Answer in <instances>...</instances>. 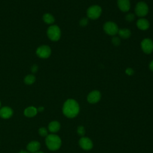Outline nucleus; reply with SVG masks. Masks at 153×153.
I'll return each instance as SVG.
<instances>
[{
  "label": "nucleus",
  "instance_id": "obj_1",
  "mask_svg": "<svg viewBox=\"0 0 153 153\" xmlns=\"http://www.w3.org/2000/svg\"><path fill=\"white\" fill-rule=\"evenodd\" d=\"M62 111L63 114L66 117L72 118L75 117L78 114L79 111V106L76 100L69 99L64 103Z\"/></svg>",
  "mask_w": 153,
  "mask_h": 153
},
{
  "label": "nucleus",
  "instance_id": "obj_2",
  "mask_svg": "<svg viewBox=\"0 0 153 153\" xmlns=\"http://www.w3.org/2000/svg\"><path fill=\"white\" fill-rule=\"evenodd\" d=\"M47 147L51 151L59 149L62 145V140L59 136L54 134H48L45 138Z\"/></svg>",
  "mask_w": 153,
  "mask_h": 153
},
{
  "label": "nucleus",
  "instance_id": "obj_3",
  "mask_svg": "<svg viewBox=\"0 0 153 153\" xmlns=\"http://www.w3.org/2000/svg\"><path fill=\"white\" fill-rule=\"evenodd\" d=\"M47 34L50 39L53 41H57L60 38L61 31L57 25H51L48 28Z\"/></svg>",
  "mask_w": 153,
  "mask_h": 153
},
{
  "label": "nucleus",
  "instance_id": "obj_4",
  "mask_svg": "<svg viewBox=\"0 0 153 153\" xmlns=\"http://www.w3.org/2000/svg\"><path fill=\"white\" fill-rule=\"evenodd\" d=\"M102 13V8L99 5H93L90 7L87 11V17L91 19H97Z\"/></svg>",
  "mask_w": 153,
  "mask_h": 153
},
{
  "label": "nucleus",
  "instance_id": "obj_5",
  "mask_svg": "<svg viewBox=\"0 0 153 153\" xmlns=\"http://www.w3.org/2000/svg\"><path fill=\"white\" fill-rule=\"evenodd\" d=\"M51 53L50 47L47 45H42L39 46L36 50V55L42 59H47L49 57Z\"/></svg>",
  "mask_w": 153,
  "mask_h": 153
},
{
  "label": "nucleus",
  "instance_id": "obj_6",
  "mask_svg": "<svg viewBox=\"0 0 153 153\" xmlns=\"http://www.w3.org/2000/svg\"><path fill=\"white\" fill-rule=\"evenodd\" d=\"M105 32L109 35H115L118 33V27L116 23L112 22H108L103 26Z\"/></svg>",
  "mask_w": 153,
  "mask_h": 153
},
{
  "label": "nucleus",
  "instance_id": "obj_7",
  "mask_svg": "<svg viewBox=\"0 0 153 153\" xmlns=\"http://www.w3.org/2000/svg\"><path fill=\"white\" fill-rule=\"evenodd\" d=\"M148 7L144 2H138L135 7V13L139 17H143L148 13Z\"/></svg>",
  "mask_w": 153,
  "mask_h": 153
},
{
  "label": "nucleus",
  "instance_id": "obj_8",
  "mask_svg": "<svg viewBox=\"0 0 153 153\" xmlns=\"http://www.w3.org/2000/svg\"><path fill=\"white\" fill-rule=\"evenodd\" d=\"M142 50L146 54H150L153 51V42L151 39L145 38L141 42Z\"/></svg>",
  "mask_w": 153,
  "mask_h": 153
},
{
  "label": "nucleus",
  "instance_id": "obj_9",
  "mask_svg": "<svg viewBox=\"0 0 153 153\" xmlns=\"http://www.w3.org/2000/svg\"><path fill=\"white\" fill-rule=\"evenodd\" d=\"M79 145L84 150H90L93 148L92 141L87 137H82L79 140Z\"/></svg>",
  "mask_w": 153,
  "mask_h": 153
},
{
  "label": "nucleus",
  "instance_id": "obj_10",
  "mask_svg": "<svg viewBox=\"0 0 153 153\" xmlns=\"http://www.w3.org/2000/svg\"><path fill=\"white\" fill-rule=\"evenodd\" d=\"M101 98V94L97 90H94L90 92L87 96V101L90 103H96L98 102Z\"/></svg>",
  "mask_w": 153,
  "mask_h": 153
},
{
  "label": "nucleus",
  "instance_id": "obj_11",
  "mask_svg": "<svg viewBox=\"0 0 153 153\" xmlns=\"http://www.w3.org/2000/svg\"><path fill=\"white\" fill-rule=\"evenodd\" d=\"M13 109L8 106H4L0 109V117L4 119H8L12 117Z\"/></svg>",
  "mask_w": 153,
  "mask_h": 153
},
{
  "label": "nucleus",
  "instance_id": "obj_12",
  "mask_svg": "<svg viewBox=\"0 0 153 153\" xmlns=\"http://www.w3.org/2000/svg\"><path fill=\"white\" fill-rule=\"evenodd\" d=\"M41 145L38 141H32L29 142L26 146L27 150L30 153H35L40 149Z\"/></svg>",
  "mask_w": 153,
  "mask_h": 153
},
{
  "label": "nucleus",
  "instance_id": "obj_13",
  "mask_svg": "<svg viewBox=\"0 0 153 153\" xmlns=\"http://www.w3.org/2000/svg\"><path fill=\"white\" fill-rule=\"evenodd\" d=\"M118 8L123 12H127L130 10V0H118Z\"/></svg>",
  "mask_w": 153,
  "mask_h": 153
},
{
  "label": "nucleus",
  "instance_id": "obj_14",
  "mask_svg": "<svg viewBox=\"0 0 153 153\" xmlns=\"http://www.w3.org/2000/svg\"><path fill=\"white\" fill-rule=\"evenodd\" d=\"M37 112H38L37 108L32 106L26 108L24 110V115L26 117H29V118L35 117L37 114Z\"/></svg>",
  "mask_w": 153,
  "mask_h": 153
},
{
  "label": "nucleus",
  "instance_id": "obj_15",
  "mask_svg": "<svg viewBox=\"0 0 153 153\" xmlns=\"http://www.w3.org/2000/svg\"><path fill=\"white\" fill-rule=\"evenodd\" d=\"M137 26L140 30H146L149 26V23L145 19H140L137 22Z\"/></svg>",
  "mask_w": 153,
  "mask_h": 153
},
{
  "label": "nucleus",
  "instance_id": "obj_16",
  "mask_svg": "<svg viewBox=\"0 0 153 153\" xmlns=\"http://www.w3.org/2000/svg\"><path fill=\"white\" fill-rule=\"evenodd\" d=\"M48 130L51 133H56L60 128V124L57 121H53L50 122L48 126Z\"/></svg>",
  "mask_w": 153,
  "mask_h": 153
},
{
  "label": "nucleus",
  "instance_id": "obj_17",
  "mask_svg": "<svg viewBox=\"0 0 153 153\" xmlns=\"http://www.w3.org/2000/svg\"><path fill=\"white\" fill-rule=\"evenodd\" d=\"M42 19L44 22L47 24L51 25L54 22V17L50 13L44 14L42 16Z\"/></svg>",
  "mask_w": 153,
  "mask_h": 153
},
{
  "label": "nucleus",
  "instance_id": "obj_18",
  "mask_svg": "<svg viewBox=\"0 0 153 153\" xmlns=\"http://www.w3.org/2000/svg\"><path fill=\"white\" fill-rule=\"evenodd\" d=\"M118 33L121 38L126 39L130 37L131 35V32L128 29H118Z\"/></svg>",
  "mask_w": 153,
  "mask_h": 153
},
{
  "label": "nucleus",
  "instance_id": "obj_19",
  "mask_svg": "<svg viewBox=\"0 0 153 153\" xmlns=\"http://www.w3.org/2000/svg\"><path fill=\"white\" fill-rule=\"evenodd\" d=\"M35 79H36V78L35 75L32 74H29L26 75L24 78V82L27 85H31L35 82Z\"/></svg>",
  "mask_w": 153,
  "mask_h": 153
},
{
  "label": "nucleus",
  "instance_id": "obj_20",
  "mask_svg": "<svg viewBox=\"0 0 153 153\" xmlns=\"http://www.w3.org/2000/svg\"><path fill=\"white\" fill-rule=\"evenodd\" d=\"M38 133L41 136L45 137L48 135V130L45 127H41L38 130Z\"/></svg>",
  "mask_w": 153,
  "mask_h": 153
},
{
  "label": "nucleus",
  "instance_id": "obj_21",
  "mask_svg": "<svg viewBox=\"0 0 153 153\" xmlns=\"http://www.w3.org/2000/svg\"><path fill=\"white\" fill-rule=\"evenodd\" d=\"M77 133L80 136H84L85 134V129L83 126H79L77 128Z\"/></svg>",
  "mask_w": 153,
  "mask_h": 153
},
{
  "label": "nucleus",
  "instance_id": "obj_22",
  "mask_svg": "<svg viewBox=\"0 0 153 153\" xmlns=\"http://www.w3.org/2000/svg\"><path fill=\"white\" fill-rule=\"evenodd\" d=\"M112 44L115 45V46H118L120 45V39L118 37H117V36H115L112 39Z\"/></svg>",
  "mask_w": 153,
  "mask_h": 153
},
{
  "label": "nucleus",
  "instance_id": "obj_23",
  "mask_svg": "<svg viewBox=\"0 0 153 153\" xmlns=\"http://www.w3.org/2000/svg\"><path fill=\"white\" fill-rule=\"evenodd\" d=\"M126 19L128 22H132L134 19V15L132 13H129L126 16Z\"/></svg>",
  "mask_w": 153,
  "mask_h": 153
},
{
  "label": "nucleus",
  "instance_id": "obj_24",
  "mask_svg": "<svg viewBox=\"0 0 153 153\" xmlns=\"http://www.w3.org/2000/svg\"><path fill=\"white\" fill-rule=\"evenodd\" d=\"M88 24V20L87 18H82L80 22H79V25L81 26H85Z\"/></svg>",
  "mask_w": 153,
  "mask_h": 153
},
{
  "label": "nucleus",
  "instance_id": "obj_25",
  "mask_svg": "<svg viewBox=\"0 0 153 153\" xmlns=\"http://www.w3.org/2000/svg\"><path fill=\"white\" fill-rule=\"evenodd\" d=\"M38 67L36 65H33L31 67V71L32 73H35L38 71Z\"/></svg>",
  "mask_w": 153,
  "mask_h": 153
},
{
  "label": "nucleus",
  "instance_id": "obj_26",
  "mask_svg": "<svg viewBox=\"0 0 153 153\" xmlns=\"http://www.w3.org/2000/svg\"><path fill=\"white\" fill-rule=\"evenodd\" d=\"M126 74H127V75H131L133 74L134 71H133V70L132 69H131V68H127V69L126 70Z\"/></svg>",
  "mask_w": 153,
  "mask_h": 153
},
{
  "label": "nucleus",
  "instance_id": "obj_27",
  "mask_svg": "<svg viewBox=\"0 0 153 153\" xmlns=\"http://www.w3.org/2000/svg\"><path fill=\"white\" fill-rule=\"evenodd\" d=\"M149 69H150L151 71H153V60L151 62V63H149Z\"/></svg>",
  "mask_w": 153,
  "mask_h": 153
},
{
  "label": "nucleus",
  "instance_id": "obj_28",
  "mask_svg": "<svg viewBox=\"0 0 153 153\" xmlns=\"http://www.w3.org/2000/svg\"><path fill=\"white\" fill-rule=\"evenodd\" d=\"M44 108L43 106H40V107H39V108L37 109L38 112H42V111H44Z\"/></svg>",
  "mask_w": 153,
  "mask_h": 153
},
{
  "label": "nucleus",
  "instance_id": "obj_29",
  "mask_svg": "<svg viewBox=\"0 0 153 153\" xmlns=\"http://www.w3.org/2000/svg\"><path fill=\"white\" fill-rule=\"evenodd\" d=\"M18 153H30V152H29L28 151H21Z\"/></svg>",
  "mask_w": 153,
  "mask_h": 153
},
{
  "label": "nucleus",
  "instance_id": "obj_30",
  "mask_svg": "<svg viewBox=\"0 0 153 153\" xmlns=\"http://www.w3.org/2000/svg\"><path fill=\"white\" fill-rule=\"evenodd\" d=\"M35 153H44L43 152H41V151H38V152H35Z\"/></svg>",
  "mask_w": 153,
  "mask_h": 153
},
{
  "label": "nucleus",
  "instance_id": "obj_31",
  "mask_svg": "<svg viewBox=\"0 0 153 153\" xmlns=\"http://www.w3.org/2000/svg\"><path fill=\"white\" fill-rule=\"evenodd\" d=\"M1 101H0V108H1Z\"/></svg>",
  "mask_w": 153,
  "mask_h": 153
}]
</instances>
